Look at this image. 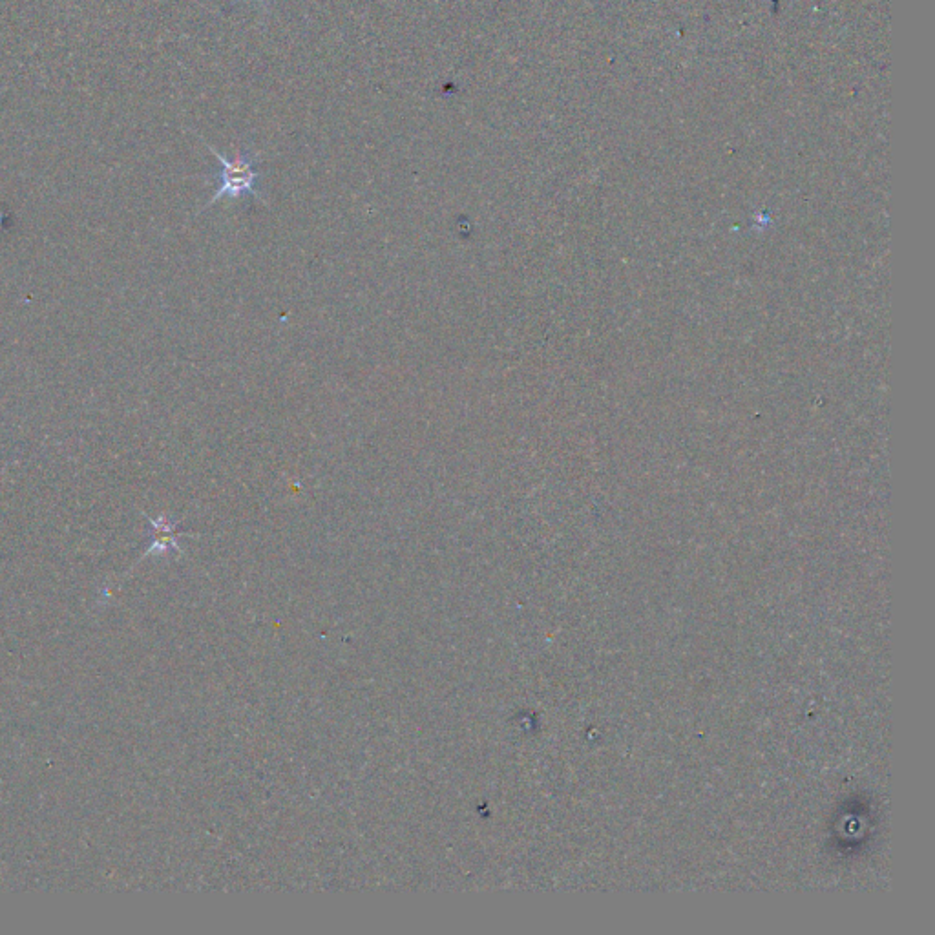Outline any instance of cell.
Wrapping results in <instances>:
<instances>
[{"label":"cell","mask_w":935,"mask_h":935,"mask_svg":"<svg viewBox=\"0 0 935 935\" xmlns=\"http://www.w3.org/2000/svg\"><path fill=\"white\" fill-rule=\"evenodd\" d=\"M200 139L203 141V145L207 147V150L216 156L221 165L220 187L214 192L211 200L207 201V205L201 209V212L207 211L221 198L238 200V198H242L243 194H251L256 200L265 203L260 190H258V185H256L258 178H260V174L256 170V161L260 158V154H253V152L236 148L234 159H227L225 156H221L216 148H212L209 143H205L203 137H200Z\"/></svg>","instance_id":"obj_1"},{"label":"cell","mask_w":935,"mask_h":935,"mask_svg":"<svg viewBox=\"0 0 935 935\" xmlns=\"http://www.w3.org/2000/svg\"><path fill=\"white\" fill-rule=\"evenodd\" d=\"M145 517H147L148 523L152 525V530H154V541H152V545L147 548V552H145V556L143 557L150 556V554H154V552L163 554V552H167V550H178V552H181V548H179L178 545V537L181 536V534H178V530H176V526L178 525H176L174 521H170L167 515H161L158 519H152V517H148L147 514H145Z\"/></svg>","instance_id":"obj_2"},{"label":"cell","mask_w":935,"mask_h":935,"mask_svg":"<svg viewBox=\"0 0 935 935\" xmlns=\"http://www.w3.org/2000/svg\"><path fill=\"white\" fill-rule=\"evenodd\" d=\"M234 2H240V0H234Z\"/></svg>","instance_id":"obj_3"}]
</instances>
